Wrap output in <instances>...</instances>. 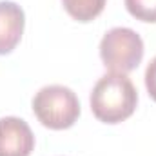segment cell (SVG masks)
Wrapping results in <instances>:
<instances>
[{
	"instance_id": "3",
	"label": "cell",
	"mask_w": 156,
	"mask_h": 156,
	"mask_svg": "<svg viewBox=\"0 0 156 156\" xmlns=\"http://www.w3.org/2000/svg\"><path fill=\"white\" fill-rule=\"evenodd\" d=\"M100 58L111 73L127 75L144 58V40L129 27H113L100 42Z\"/></svg>"
},
{
	"instance_id": "2",
	"label": "cell",
	"mask_w": 156,
	"mask_h": 156,
	"mask_svg": "<svg viewBox=\"0 0 156 156\" xmlns=\"http://www.w3.org/2000/svg\"><path fill=\"white\" fill-rule=\"evenodd\" d=\"M33 113L44 127L69 129L80 116L78 96L66 85H45L33 98Z\"/></svg>"
},
{
	"instance_id": "8",
	"label": "cell",
	"mask_w": 156,
	"mask_h": 156,
	"mask_svg": "<svg viewBox=\"0 0 156 156\" xmlns=\"http://www.w3.org/2000/svg\"><path fill=\"white\" fill-rule=\"evenodd\" d=\"M145 87L149 96L156 102V56L151 60V64L145 69Z\"/></svg>"
},
{
	"instance_id": "1",
	"label": "cell",
	"mask_w": 156,
	"mask_h": 156,
	"mask_svg": "<svg viewBox=\"0 0 156 156\" xmlns=\"http://www.w3.org/2000/svg\"><path fill=\"white\" fill-rule=\"evenodd\" d=\"M138 104V91L131 78L122 73H107L91 91V111L104 123H120L133 116Z\"/></svg>"
},
{
	"instance_id": "5",
	"label": "cell",
	"mask_w": 156,
	"mask_h": 156,
	"mask_svg": "<svg viewBox=\"0 0 156 156\" xmlns=\"http://www.w3.org/2000/svg\"><path fill=\"white\" fill-rule=\"evenodd\" d=\"M24 26V9L11 0H0V55H9L20 44Z\"/></svg>"
},
{
	"instance_id": "7",
	"label": "cell",
	"mask_w": 156,
	"mask_h": 156,
	"mask_svg": "<svg viewBox=\"0 0 156 156\" xmlns=\"http://www.w3.org/2000/svg\"><path fill=\"white\" fill-rule=\"evenodd\" d=\"M127 11L142 22H156V0H123Z\"/></svg>"
},
{
	"instance_id": "6",
	"label": "cell",
	"mask_w": 156,
	"mask_h": 156,
	"mask_svg": "<svg viewBox=\"0 0 156 156\" xmlns=\"http://www.w3.org/2000/svg\"><path fill=\"white\" fill-rule=\"evenodd\" d=\"M69 16L78 22L94 20L105 7V0H62Z\"/></svg>"
},
{
	"instance_id": "4",
	"label": "cell",
	"mask_w": 156,
	"mask_h": 156,
	"mask_svg": "<svg viewBox=\"0 0 156 156\" xmlns=\"http://www.w3.org/2000/svg\"><path fill=\"white\" fill-rule=\"evenodd\" d=\"M35 149V134L27 122L16 116L0 118V156H29Z\"/></svg>"
}]
</instances>
